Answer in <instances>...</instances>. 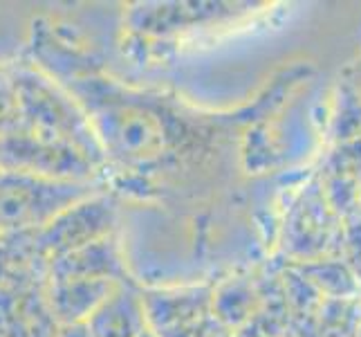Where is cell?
I'll list each match as a JSON object with an SVG mask.
<instances>
[{"label": "cell", "mask_w": 361, "mask_h": 337, "mask_svg": "<svg viewBox=\"0 0 361 337\" xmlns=\"http://www.w3.org/2000/svg\"><path fill=\"white\" fill-rule=\"evenodd\" d=\"M9 74L20 99L25 122L23 133L70 144L79 148L94 167L102 165L106 155L90 117L81 112V108L63 90H59L47 77L30 68L11 70Z\"/></svg>", "instance_id": "1"}, {"label": "cell", "mask_w": 361, "mask_h": 337, "mask_svg": "<svg viewBox=\"0 0 361 337\" xmlns=\"http://www.w3.org/2000/svg\"><path fill=\"white\" fill-rule=\"evenodd\" d=\"M115 288L117 281L106 279H47L45 297L59 326H74L88 321Z\"/></svg>", "instance_id": "6"}, {"label": "cell", "mask_w": 361, "mask_h": 337, "mask_svg": "<svg viewBox=\"0 0 361 337\" xmlns=\"http://www.w3.org/2000/svg\"><path fill=\"white\" fill-rule=\"evenodd\" d=\"M47 268L18 272L0 283V337H56L45 297Z\"/></svg>", "instance_id": "5"}, {"label": "cell", "mask_w": 361, "mask_h": 337, "mask_svg": "<svg viewBox=\"0 0 361 337\" xmlns=\"http://www.w3.org/2000/svg\"><path fill=\"white\" fill-rule=\"evenodd\" d=\"M0 169L61 182H92L97 173L79 148L32 133L0 137Z\"/></svg>", "instance_id": "3"}, {"label": "cell", "mask_w": 361, "mask_h": 337, "mask_svg": "<svg viewBox=\"0 0 361 337\" xmlns=\"http://www.w3.org/2000/svg\"><path fill=\"white\" fill-rule=\"evenodd\" d=\"M47 279H106L126 281L113 236L88 243L47 264Z\"/></svg>", "instance_id": "8"}, {"label": "cell", "mask_w": 361, "mask_h": 337, "mask_svg": "<svg viewBox=\"0 0 361 337\" xmlns=\"http://www.w3.org/2000/svg\"><path fill=\"white\" fill-rule=\"evenodd\" d=\"M97 194L92 182H61L25 173H0V234L43 230L59 214Z\"/></svg>", "instance_id": "2"}, {"label": "cell", "mask_w": 361, "mask_h": 337, "mask_svg": "<svg viewBox=\"0 0 361 337\" xmlns=\"http://www.w3.org/2000/svg\"><path fill=\"white\" fill-rule=\"evenodd\" d=\"M115 225V205L102 194L72 205L43 230L32 234V243L41 261L49 264L68 252L110 236Z\"/></svg>", "instance_id": "4"}, {"label": "cell", "mask_w": 361, "mask_h": 337, "mask_svg": "<svg viewBox=\"0 0 361 337\" xmlns=\"http://www.w3.org/2000/svg\"><path fill=\"white\" fill-rule=\"evenodd\" d=\"M0 173H3V169H0Z\"/></svg>", "instance_id": "11"}, {"label": "cell", "mask_w": 361, "mask_h": 337, "mask_svg": "<svg viewBox=\"0 0 361 337\" xmlns=\"http://www.w3.org/2000/svg\"><path fill=\"white\" fill-rule=\"evenodd\" d=\"M25 131L20 99L9 72H0V137H9Z\"/></svg>", "instance_id": "9"}, {"label": "cell", "mask_w": 361, "mask_h": 337, "mask_svg": "<svg viewBox=\"0 0 361 337\" xmlns=\"http://www.w3.org/2000/svg\"><path fill=\"white\" fill-rule=\"evenodd\" d=\"M56 337H90L85 324H74V326H61Z\"/></svg>", "instance_id": "10"}, {"label": "cell", "mask_w": 361, "mask_h": 337, "mask_svg": "<svg viewBox=\"0 0 361 337\" xmlns=\"http://www.w3.org/2000/svg\"><path fill=\"white\" fill-rule=\"evenodd\" d=\"M90 337H140L146 329V306L128 281L117 283V288L108 295L85 321Z\"/></svg>", "instance_id": "7"}]
</instances>
